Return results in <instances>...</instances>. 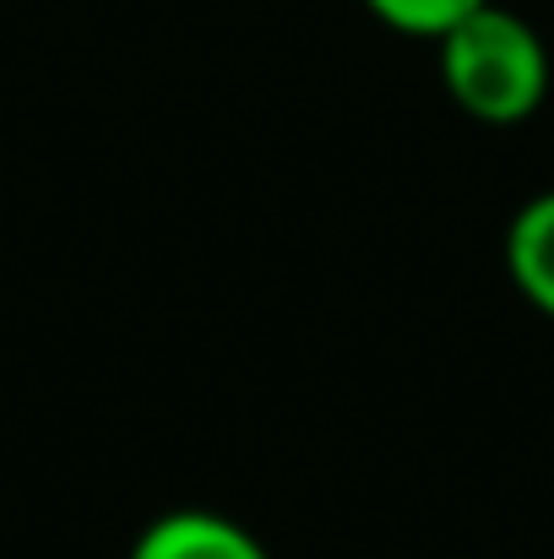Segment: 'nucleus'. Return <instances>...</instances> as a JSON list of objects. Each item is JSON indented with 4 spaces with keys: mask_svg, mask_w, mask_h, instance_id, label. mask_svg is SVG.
<instances>
[{
    "mask_svg": "<svg viewBox=\"0 0 554 559\" xmlns=\"http://www.w3.org/2000/svg\"><path fill=\"white\" fill-rule=\"evenodd\" d=\"M435 60L446 98L479 126H528L550 98V44L511 5L484 0L468 11L451 33L435 38Z\"/></svg>",
    "mask_w": 554,
    "mask_h": 559,
    "instance_id": "1",
    "label": "nucleus"
},
{
    "mask_svg": "<svg viewBox=\"0 0 554 559\" xmlns=\"http://www.w3.org/2000/svg\"><path fill=\"white\" fill-rule=\"evenodd\" d=\"M131 559H272V555L245 522H234L223 511L180 506V511L153 516L137 533Z\"/></svg>",
    "mask_w": 554,
    "mask_h": 559,
    "instance_id": "2",
    "label": "nucleus"
},
{
    "mask_svg": "<svg viewBox=\"0 0 554 559\" xmlns=\"http://www.w3.org/2000/svg\"><path fill=\"white\" fill-rule=\"evenodd\" d=\"M506 272L517 294L554 321V190H539L533 201L517 206L506 228Z\"/></svg>",
    "mask_w": 554,
    "mask_h": 559,
    "instance_id": "3",
    "label": "nucleus"
},
{
    "mask_svg": "<svg viewBox=\"0 0 554 559\" xmlns=\"http://www.w3.org/2000/svg\"><path fill=\"white\" fill-rule=\"evenodd\" d=\"M484 0H365V11L380 22V27H391V33H402V38H440V33H451L468 11H479Z\"/></svg>",
    "mask_w": 554,
    "mask_h": 559,
    "instance_id": "4",
    "label": "nucleus"
}]
</instances>
